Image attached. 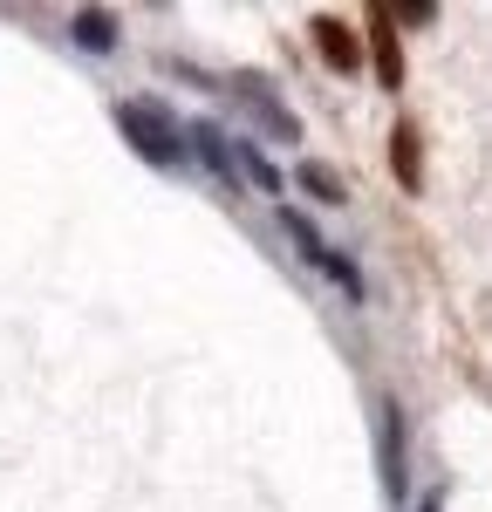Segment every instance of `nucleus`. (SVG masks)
I'll return each mask as SVG.
<instances>
[{
	"label": "nucleus",
	"instance_id": "obj_2",
	"mask_svg": "<svg viewBox=\"0 0 492 512\" xmlns=\"http://www.w3.org/2000/svg\"><path fill=\"white\" fill-rule=\"evenodd\" d=\"M404 403L397 396H376V465H383V492L404 506L410 499V444H404Z\"/></svg>",
	"mask_w": 492,
	"mask_h": 512
},
{
	"label": "nucleus",
	"instance_id": "obj_3",
	"mask_svg": "<svg viewBox=\"0 0 492 512\" xmlns=\"http://www.w3.org/2000/svg\"><path fill=\"white\" fill-rule=\"evenodd\" d=\"M281 233L294 239V246H301V253H308V260H315V267H322V274L335 280L342 294H363V274H356V260H342V253H335V246L315 233V219H308V212H281Z\"/></svg>",
	"mask_w": 492,
	"mask_h": 512
},
{
	"label": "nucleus",
	"instance_id": "obj_9",
	"mask_svg": "<svg viewBox=\"0 0 492 512\" xmlns=\"http://www.w3.org/2000/svg\"><path fill=\"white\" fill-rule=\"evenodd\" d=\"M417 512H445V499H438V492H431V499H424V506H417Z\"/></svg>",
	"mask_w": 492,
	"mask_h": 512
},
{
	"label": "nucleus",
	"instance_id": "obj_5",
	"mask_svg": "<svg viewBox=\"0 0 492 512\" xmlns=\"http://www.w3.org/2000/svg\"><path fill=\"white\" fill-rule=\"evenodd\" d=\"M369 55H376L383 89H404V48H397V14L390 7H369Z\"/></svg>",
	"mask_w": 492,
	"mask_h": 512
},
{
	"label": "nucleus",
	"instance_id": "obj_8",
	"mask_svg": "<svg viewBox=\"0 0 492 512\" xmlns=\"http://www.w3.org/2000/svg\"><path fill=\"white\" fill-rule=\"evenodd\" d=\"M294 178H301L308 192L322 198V205H342V198H349V185H342V178H335L328 164H294Z\"/></svg>",
	"mask_w": 492,
	"mask_h": 512
},
{
	"label": "nucleus",
	"instance_id": "obj_6",
	"mask_svg": "<svg viewBox=\"0 0 492 512\" xmlns=\"http://www.w3.org/2000/svg\"><path fill=\"white\" fill-rule=\"evenodd\" d=\"M390 178L404 192H424V137L410 117H397V130H390Z\"/></svg>",
	"mask_w": 492,
	"mask_h": 512
},
{
	"label": "nucleus",
	"instance_id": "obj_4",
	"mask_svg": "<svg viewBox=\"0 0 492 512\" xmlns=\"http://www.w3.org/2000/svg\"><path fill=\"white\" fill-rule=\"evenodd\" d=\"M308 41L322 48L328 69H342V76H356V69H363V35H356L342 14H315V21H308Z\"/></svg>",
	"mask_w": 492,
	"mask_h": 512
},
{
	"label": "nucleus",
	"instance_id": "obj_7",
	"mask_svg": "<svg viewBox=\"0 0 492 512\" xmlns=\"http://www.w3.org/2000/svg\"><path fill=\"white\" fill-rule=\"evenodd\" d=\"M69 35H76L82 48H96V55H110V48H117V14H103V7H82Z\"/></svg>",
	"mask_w": 492,
	"mask_h": 512
},
{
	"label": "nucleus",
	"instance_id": "obj_1",
	"mask_svg": "<svg viewBox=\"0 0 492 512\" xmlns=\"http://www.w3.org/2000/svg\"><path fill=\"white\" fill-rule=\"evenodd\" d=\"M117 130L130 137V151L158 171H185V123L164 110L158 96H123L117 103Z\"/></svg>",
	"mask_w": 492,
	"mask_h": 512
}]
</instances>
